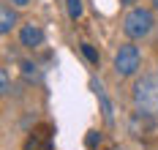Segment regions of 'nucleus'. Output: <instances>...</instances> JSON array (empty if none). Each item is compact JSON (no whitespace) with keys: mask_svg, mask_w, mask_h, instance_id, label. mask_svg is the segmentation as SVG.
Returning a JSON list of instances; mask_svg holds the SVG:
<instances>
[{"mask_svg":"<svg viewBox=\"0 0 158 150\" xmlns=\"http://www.w3.org/2000/svg\"><path fill=\"white\" fill-rule=\"evenodd\" d=\"M131 101H134V109L139 115L156 117L158 115V74L139 77L134 90H131Z\"/></svg>","mask_w":158,"mask_h":150,"instance_id":"obj_1","label":"nucleus"},{"mask_svg":"<svg viewBox=\"0 0 158 150\" xmlns=\"http://www.w3.org/2000/svg\"><path fill=\"white\" fill-rule=\"evenodd\" d=\"M153 25H156L153 11L139 6V8H131L126 17H123V33L131 41H142V38H147V35L153 33Z\"/></svg>","mask_w":158,"mask_h":150,"instance_id":"obj_2","label":"nucleus"},{"mask_svg":"<svg viewBox=\"0 0 158 150\" xmlns=\"http://www.w3.org/2000/svg\"><path fill=\"white\" fill-rule=\"evenodd\" d=\"M142 66V55L139 47L134 44H120V49L114 52V74L117 77H134Z\"/></svg>","mask_w":158,"mask_h":150,"instance_id":"obj_3","label":"nucleus"},{"mask_svg":"<svg viewBox=\"0 0 158 150\" xmlns=\"http://www.w3.org/2000/svg\"><path fill=\"white\" fill-rule=\"evenodd\" d=\"M19 44L27 47V49L41 47V44H44V30H41V25H35V22L22 25V27H19Z\"/></svg>","mask_w":158,"mask_h":150,"instance_id":"obj_4","label":"nucleus"},{"mask_svg":"<svg viewBox=\"0 0 158 150\" xmlns=\"http://www.w3.org/2000/svg\"><path fill=\"white\" fill-rule=\"evenodd\" d=\"M14 25H16L14 8H11L8 3H3V6H0V33H3V35L11 33V30H14Z\"/></svg>","mask_w":158,"mask_h":150,"instance_id":"obj_5","label":"nucleus"},{"mask_svg":"<svg viewBox=\"0 0 158 150\" xmlns=\"http://www.w3.org/2000/svg\"><path fill=\"white\" fill-rule=\"evenodd\" d=\"M93 87H95V96H98V101H101L104 120H106V126H112V123H114V117H112V104H109V98H106V93H104V87H101V85H93Z\"/></svg>","mask_w":158,"mask_h":150,"instance_id":"obj_6","label":"nucleus"},{"mask_svg":"<svg viewBox=\"0 0 158 150\" xmlns=\"http://www.w3.org/2000/svg\"><path fill=\"white\" fill-rule=\"evenodd\" d=\"M65 8H68V17L74 22L82 17V0H65Z\"/></svg>","mask_w":158,"mask_h":150,"instance_id":"obj_7","label":"nucleus"},{"mask_svg":"<svg viewBox=\"0 0 158 150\" xmlns=\"http://www.w3.org/2000/svg\"><path fill=\"white\" fill-rule=\"evenodd\" d=\"M82 55H85V57H87V60H90L93 66H98V60H101V57H98V52H95V47H93V44H82Z\"/></svg>","mask_w":158,"mask_h":150,"instance_id":"obj_8","label":"nucleus"},{"mask_svg":"<svg viewBox=\"0 0 158 150\" xmlns=\"http://www.w3.org/2000/svg\"><path fill=\"white\" fill-rule=\"evenodd\" d=\"M0 93H3V96H8V93H11V85H8V71H6V68L0 71Z\"/></svg>","mask_w":158,"mask_h":150,"instance_id":"obj_9","label":"nucleus"},{"mask_svg":"<svg viewBox=\"0 0 158 150\" xmlns=\"http://www.w3.org/2000/svg\"><path fill=\"white\" fill-rule=\"evenodd\" d=\"M98 142H101V134H98V131H90V134H87V148H90V150H93Z\"/></svg>","mask_w":158,"mask_h":150,"instance_id":"obj_10","label":"nucleus"},{"mask_svg":"<svg viewBox=\"0 0 158 150\" xmlns=\"http://www.w3.org/2000/svg\"><path fill=\"white\" fill-rule=\"evenodd\" d=\"M22 68H25V77H33V74H35V71H33V63H22Z\"/></svg>","mask_w":158,"mask_h":150,"instance_id":"obj_11","label":"nucleus"},{"mask_svg":"<svg viewBox=\"0 0 158 150\" xmlns=\"http://www.w3.org/2000/svg\"><path fill=\"white\" fill-rule=\"evenodd\" d=\"M8 3H11V6H16V8H25L30 0H8Z\"/></svg>","mask_w":158,"mask_h":150,"instance_id":"obj_12","label":"nucleus"},{"mask_svg":"<svg viewBox=\"0 0 158 150\" xmlns=\"http://www.w3.org/2000/svg\"><path fill=\"white\" fill-rule=\"evenodd\" d=\"M153 8H156V11H158V0H153Z\"/></svg>","mask_w":158,"mask_h":150,"instance_id":"obj_13","label":"nucleus"}]
</instances>
